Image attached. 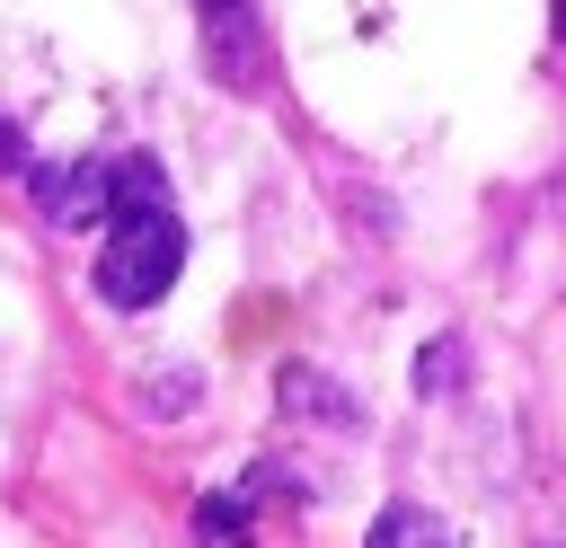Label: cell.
<instances>
[{
	"label": "cell",
	"instance_id": "10",
	"mask_svg": "<svg viewBox=\"0 0 566 548\" xmlns=\"http://www.w3.org/2000/svg\"><path fill=\"white\" fill-rule=\"evenodd\" d=\"M203 9H221V0H203Z\"/></svg>",
	"mask_w": 566,
	"mask_h": 548
},
{
	"label": "cell",
	"instance_id": "3",
	"mask_svg": "<svg viewBox=\"0 0 566 548\" xmlns=\"http://www.w3.org/2000/svg\"><path fill=\"white\" fill-rule=\"evenodd\" d=\"M203 62L230 97H265L274 88V53H265V27L248 18V0H221L203 9Z\"/></svg>",
	"mask_w": 566,
	"mask_h": 548
},
{
	"label": "cell",
	"instance_id": "7",
	"mask_svg": "<svg viewBox=\"0 0 566 548\" xmlns=\"http://www.w3.org/2000/svg\"><path fill=\"white\" fill-rule=\"evenodd\" d=\"M195 530H203L212 548H239V539H256V504H248V495H203V504H195Z\"/></svg>",
	"mask_w": 566,
	"mask_h": 548
},
{
	"label": "cell",
	"instance_id": "5",
	"mask_svg": "<svg viewBox=\"0 0 566 548\" xmlns=\"http://www.w3.org/2000/svg\"><path fill=\"white\" fill-rule=\"evenodd\" d=\"M363 548H451V530H442L424 504H389V513H371Z\"/></svg>",
	"mask_w": 566,
	"mask_h": 548
},
{
	"label": "cell",
	"instance_id": "6",
	"mask_svg": "<svg viewBox=\"0 0 566 548\" xmlns=\"http://www.w3.org/2000/svg\"><path fill=\"white\" fill-rule=\"evenodd\" d=\"M460 380H469V345H460V336L442 327V336H433V345L416 354V398H451Z\"/></svg>",
	"mask_w": 566,
	"mask_h": 548
},
{
	"label": "cell",
	"instance_id": "2",
	"mask_svg": "<svg viewBox=\"0 0 566 548\" xmlns=\"http://www.w3.org/2000/svg\"><path fill=\"white\" fill-rule=\"evenodd\" d=\"M177 265H186V221H177L168 203H150V212L106 221L97 265H88V292H97L106 309H150V301L177 283Z\"/></svg>",
	"mask_w": 566,
	"mask_h": 548
},
{
	"label": "cell",
	"instance_id": "1",
	"mask_svg": "<svg viewBox=\"0 0 566 548\" xmlns=\"http://www.w3.org/2000/svg\"><path fill=\"white\" fill-rule=\"evenodd\" d=\"M27 186H35V212L53 230H71V239L80 230H106L124 212L168 203V186H159L150 159H44V168H27Z\"/></svg>",
	"mask_w": 566,
	"mask_h": 548
},
{
	"label": "cell",
	"instance_id": "9",
	"mask_svg": "<svg viewBox=\"0 0 566 548\" xmlns=\"http://www.w3.org/2000/svg\"><path fill=\"white\" fill-rule=\"evenodd\" d=\"M0 168H27V133H18L9 115H0Z\"/></svg>",
	"mask_w": 566,
	"mask_h": 548
},
{
	"label": "cell",
	"instance_id": "4",
	"mask_svg": "<svg viewBox=\"0 0 566 548\" xmlns=\"http://www.w3.org/2000/svg\"><path fill=\"white\" fill-rule=\"evenodd\" d=\"M274 398H283V415L327 424V433H354V424H363V398H354L336 371H318V362H283V371H274Z\"/></svg>",
	"mask_w": 566,
	"mask_h": 548
},
{
	"label": "cell",
	"instance_id": "8",
	"mask_svg": "<svg viewBox=\"0 0 566 548\" xmlns=\"http://www.w3.org/2000/svg\"><path fill=\"white\" fill-rule=\"evenodd\" d=\"M195 398H203V380H195L186 362H168L159 380H142V407H150V415H186Z\"/></svg>",
	"mask_w": 566,
	"mask_h": 548
}]
</instances>
